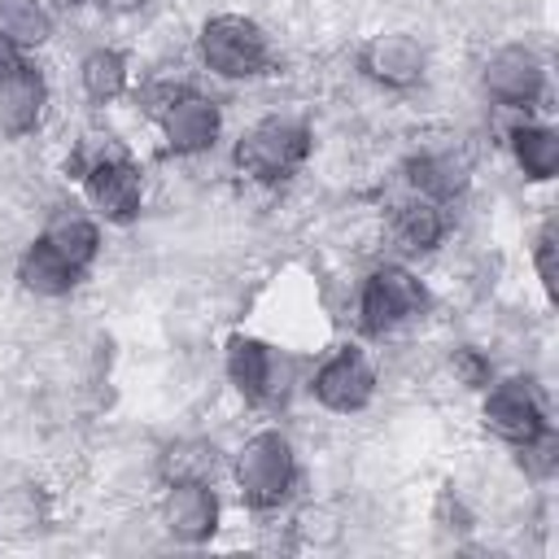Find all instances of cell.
<instances>
[{
	"mask_svg": "<svg viewBox=\"0 0 559 559\" xmlns=\"http://www.w3.org/2000/svg\"><path fill=\"white\" fill-rule=\"evenodd\" d=\"M432 310V288L428 280L402 262V258H384L376 262L358 288H354V332L358 341H384L411 323H419Z\"/></svg>",
	"mask_w": 559,
	"mask_h": 559,
	"instance_id": "6da1fadb",
	"label": "cell"
},
{
	"mask_svg": "<svg viewBox=\"0 0 559 559\" xmlns=\"http://www.w3.org/2000/svg\"><path fill=\"white\" fill-rule=\"evenodd\" d=\"M227 472H231L240 507L253 515H275L280 507H288V498L301 485V459L284 428L249 432L227 459Z\"/></svg>",
	"mask_w": 559,
	"mask_h": 559,
	"instance_id": "7a4b0ae2",
	"label": "cell"
},
{
	"mask_svg": "<svg viewBox=\"0 0 559 559\" xmlns=\"http://www.w3.org/2000/svg\"><path fill=\"white\" fill-rule=\"evenodd\" d=\"M310 153H314V127L297 114H262L231 140V166L258 188L288 183L293 175L306 170Z\"/></svg>",
	"mask_w": 559,
	"mask_h": 559,
	"instance_id": "3957f363",
	"label": "cell"
},
{
	"mask_svg": "<svg viewBox=\"0 0 559 559\" xmlns=\"http://www.w3.org/2000/svg\"><path fill=\"white\" fill-rule=\"evenodd\" d=\"M197 61L210 79L253 83L275 70V44L258 17L223 9L197 26Z\"/></svg>",
	"mask_w": 559,
	"mask_h": 559,
	"instance_id": "277c9868",
	"label": "cell"
},
{
	"mask_svg": "<svg viewBox=\"0 0 559 559\" xmlns=\"http://www.w3.org/2000/svg\"><path fill=\"white\" fill-rule=\"evenodd\" d=\"M480 92L489 105L507 114H520V118L537 114L546 109V96H550V66L533 44L507 39L480 61Z\"/></svg>",
	"mask_w": 559,
	"mask_h": 559,
	"instance_id": "5b68a950",
	"label": "cell"
},
{
	"mask_svg": "<svg viewBox=\"0 0 559 559\" xmlns=\"http://www.w3.org/2000/svg\"><path fill=\"white\" fill-rule=\"evenodd\" d=\"M376 389H380V371L367 354L362 341H341L332 345L306 376V393L319 411L328 415H362L371 402H376Z\"/></svg>",
	"mask_w": 559,
	"mask_h": 559,
	"instance_id": "8992f818",
	"label": "cell"
},
{
	"mask_svg": "<svg viewBox=\"0 0 559 559\" xmlns=\"http://www.w3.org/2000/svg\"><path fill=\"white\" fill-rule=\"evenodd\" d=\"M555 419H550V397L542 389L537 376L528 371H507V376H493L485 389H480V428L502 441V445H520L537 432H546Z\"/></svg>",
	"mask_w": 559,
	"mask_h": 559,
	"instance_id": "52a82bcc",
	"label": "cell"
},
{
	"mask_svg": "<svg viewBox=\"0 0 559 559\" xmlns=\"http://www.w3.org/2000/svg\"><path fill=\"white\" fill-rule=\"evenodd\" d=\"M223 376H227L231 393L245 406H258L262 411V406H280L288 397L293 362L271 341H262L253 332H231L223 341Z\"/></svg>",
	"mask_w": 559,
	"mask_h": 559,
	"instance_id": "ba28073f",
	"label": "cell"
},
{
	"mask_svg": "<svg viewBox=\"0 0 559 559\" xmlns=\"http://www.w3.org/2000/svg\"><path fill=\"white\" fill-rule=\"evenodd\" d=\"M74 183H79L83 205H87L105 227H131V223H140L148 188H144V170H140V162L131 157V148H118V153H109V157L83 166V170L74 175Z\"/></svg>",
	"mask_w": 559,
	"mask_h": 559,
	"instance_id": "9c48e42d",
	"label": "cell"
},
{
	"mask_svg": "<svg viewBox=\"0 0 559 559\" xmlns=\"http://www.w3.org/2000/svg\"><path fill=\"white\" fill-rule=\"evenodd\" d=\"M153 127H157V135H162V148L170 153V157H205V153H214V144L223 140V100L218 96H210L205 87H197V83H183L153 118H148Z\"/></svg>",
	"mask_w": 559,
	"mask_h": 559,
	"instance_id": "30bf717a",
	"label": "cell"
},
{
	"mask_svg": "<svg viewBox=\"0 0 559 559\" xmlns=\"http://www.w3.org/2000/svg\"><path fill=\"white\" fill-rule=\"evenodd\" d=\"M358 74L380 92H415L428 79V48L411 31H376L354 52Z\"/></svg>",
	"mask_w": 559,
	"mask_h": 559,
	"instance_id": "8fae6325",
	"label": "cell"
},
{
	"mask_svg": "<svg viewBox=\"0 0 559 559\" xmlns=\"http://www.w3.org/2000/svg\"><path fill=\"white\" fill-rule=\"evenodd\" d=\"M157 524L175 546H210L223 528V498L214 480H170L162 485Z\"/></svg>",
	"mask_w": 559,
	"mask_h": 559,
	"instance_id": "7c38bea8",
	"label": "cell"
},
{
	"mask_svg": "<svg viewBox=\"0 0 559 559\" xmlns=\"http://www.w3.org/2000/svg\"><path fill=\"white\" fill-rule=\"evenodd\" d=\"M384 236H389V245H393V253L402 262L432 258L445 245V236H450V205H437L428 197L402 192L384 210Z\"/></svg>",
	"mask_w": 559,
	"mask_h": 559,
	"instance_id": "4fadbf2b",
	"label": "cell"
},
{
	"mask_svg": "<svg viewBox=\"0 0 559 559\" xmlns=\"http://www.w3.org/2000/svg\"><path fill=\"white\" fill-rule=\"evenodd\" d=\"M52 105L48 74L35 57H22L13 70L0 74V140H26L44 127Z\"/></svg>",
	"mask_w": 559,
	"mask_h": 559,
	"instance_id": "5bb4252c",
	"label": "cell"
},
{
	"mask_svg": "<svg viewBox=\"0 0 559 559\" xmlns=\"http://www.w3.org/2000/svg\"><path fill=\"white\" fill-rule=\"evenodd\" d=\"M402 188L437 205H454L472 188V162L454 148H415L402 162Z\"/></svg>",
	"mask_w": 559,
	"mask_h": 559,
	"instance_id": "9a60e30c",
	"label": "cell"
},
{
	"mask_svg": "<svg viewBox=\"0 0 559 559\" xmlns=\"http://www.w3.org/2000/svg\"><path fill=\"white\" fill-rule=\"evenodd\" d=\"M74 83H79V96L87 105H96V109L118 105L135 87L131 52L118 48V44H92V48H83V57L74 66Z\"/></svg>",
	"mask_w": 559,
	"mask_h": 559,
	"instance_id": "2e32d148",
	"label": "cell"
},
{
	"mask_svg": "<svg viewBox=\"0 0 559 559\" xmlns=\"http://www.w3.org/2000/svg\"><path fill=\"white\" fill-rule=\"evenodd\" d=\"M39 236H44L66 262H74L83 275L100 262V249H105V223H100L87 205H57V210L44 218Z\"/></svg>",
	"mask_w": 559,
	"mask_h": 559,
	"instance_id": "e0dca14e",
	"label": "cell"
},
{
	"mask_svg": "<svg viewBox=\"0 0 559 559\" xmlns=\"http://www.w3.org/2000/svg\"><path fill=\"white\" fill-rule=\"evenodd\" d=\"M13 275H17V288L31 293V297H39V301H61V297H70V293L87 280V275H83L74 262H66L39 231H35L31 245H22V253H17V262H13Z\"/></svg>",
	"mask_w": 559,
	"mask_h": 559,
	"instance_id": "ac0fdd59",
	"label": "cell"
},
{
	"mask_svg": "<svg viewBox=\"0 0 559 559\" xmlns=\"http://www.w3.org/2000/svg\"><path fill=\"white\" fill-rule=\"evenodd\" d=\"M507 153L524 183H550L559 175V131L533 114L507 127Z\"/></svg>",
	"mask_w": 559,
	"mask_h": 559,
	"instance_id": "d6986e66",
	"label": "cell"
},
{
	"mask_svg": "<svg viewBox=\"0 0 559 559\" xmlns=\"http://www.w3.org/2000/svg\"><path fill=\"white\" fill-rule=\"evenodd\" d=\"M57 35V13L48 0H0V39L22 57H35Z\"/></svg>",
	"mask_w": 559,
	"mask_h": 559,
	"instance_id": "ffe728a7",
	"label": "cell"
},
{
	"mask_svg": "<svg viewBox=\"0 0 559 559\" xmlns=\"http://www.w3.org/2000/svg\"><path fill=\"white\" fill-rule=\"evenodd\" d=\"M218 467H223V454H218V445L205 441V437H179V441H170V445L157 454V476H162V485H170V480H214Z\"/></svg>",
	"mask_w": 559,
	"mask_h": 559,
	"instance_id": "44dd1931",
	"label": "cell"
},
{
	"mask_svg": "<svg viewBox=\"0 0 559 559\" xmlns=\"http://www.w3.org/2000/svg\"><path fill=\"white\" fill-rule=\"evenodd\" d=\"M511 454H515V467L524 472V480H533V485L555 480V472H559V432H555V424L546 432L511 445Z\"/></svg>",
	"mask_w": 559,
	"mask_h": 559,
	"instance_id": "7402d4cb",
	"label": "cell"
},
{
	"mask_svg": "<svg viewBox=\"0 0 559 559\" xmlns=\"http://www.w3.org/2000/svg\"><path fill=\"white\" fill-rule=\"evenodd\" d=\"M528 258H533V275L542 297L555 306V258H559V231H555V214H546L528 240Z\"/></svg>",
	"mask_w": 559,
	"mask_h": 559,
	"instance_id": "603a6c76",
	"label": "cell"
},
{
	"mask_svg": "<svg viewBox=\"0 0 559 559\" xmlns=\"http://www.w3.org/2000/svg\"><path fill=\"white\" fill-rule=\"evenodd\" d=\"M450 376H454V384H463L467 393H480V389L498 376V367H493V358H489L485 349H476V345H454V349H450Z\"/></svg>",
	"mask_w": 559,
	"mask_h": 559,
	"instance_id": "cb8c5ba5",
	"label": "cell"
},
{
	"mask_svg": "<svg viewBox=\"0 0 559 559\" xmlns=\"http://www.w3.org/2000/svg\"><path fill=\"white\" fill-rule=\"evenodd\" d=\"M432 524H437L441 533H467V528L476 524L472 507L463 502V493H459L454 485H441V493H437V502H432Z\"/></svg>",
	"mask_w": 559,
	"mask_h": 559,
	"instance_id": "d4e9b609",
	"label": "cell"
},
{
	"mask_svg": "<svg viewBox=\"0 0 559 559\" xmlns=\"http://www.w3.org/2000/svg\"><path fill=\"white\" fill-rule=\"evenodd\" d=\"M92 4H96L105 17H140L153 0H92Z\"/></svg>",
	"mask_w": 559,
	"mask_h": 559,
	"instance_id": "484cf974",
	"label": "cell"
},
{
	"mask_svg": "<svg viewBox=\"0 0 559 559\" xmlns=\"http://www.w3.org/2000/svg\"><path fill=\"white\" fill-rule=\"evenodd\" d=\"M17 61H22V52H17V48H9V44L0 39V74H4V70H13Z\"/></svg>",
	"mask_w": 559,
	"mask_h": 559,
	"instance_id": "4316f807",
	"label": "cell"
},
{
	"mask_svg": "<svg viewBox=\"0 0 559 559\" xmlns=\"http://www.w3.org/2000/svg\"><path fill=\"white\" fill-rule=\"evenodd\" d=\"M92 0H48V9L52 13H79V9H87Z\"/></svg>",
	"mask_w": 559,
	"mask_h": 559,
	"instance_id": "83f0119b",
	"label": "cell"
}]
</instances>
